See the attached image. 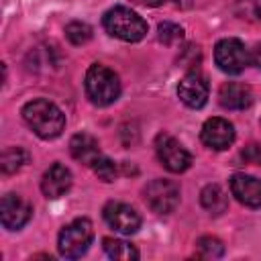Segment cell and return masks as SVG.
<instances>
[{"label": "cell", "mask_w": 261, "mask_h": 261, "mask_svg": "<svg viewBox=\"0 0 261 261\" xmlns=\"http://www.w3.org/2000/svg\"><path fill=\"white\" fill-rule=\"evenodd\" d=\"M22 118L27 126L41 139H57L65 128V114L57 104L47 98H35L22 106Z\"/></svg>", "instance_id": "obj_1"}, {"label": "cell", "mask_w": 261, "mask_h": 261, "mask_svg": "<svg viewBox=\"0 0 261 261\" xmlns=\"http://www.w3.org/2000/svg\"><path fill=\"white\" fill-rule=\"evenodd\" d=\"M102 27L110 37L120 39L124 43L141 41L149 29L141 14H137L135 10H130L128 6H122V4H116L104 12Z\"/></svg>", "instance_id": "obj_2"}, {"label": "cell", "mask_w": 261, "mask_h": 261, "mask_svg": "<svg viewBox=\"0 0 261 261\" xmlns=\"http://www.w3.org/2000/svg\"><path fill=\"white\" fill-rule=\"evenodd\" d=\"M84 88H86V96L94 106H110L118 100L120 96V80L118 75L102 65V63H92L86 71V80H84Z\"/></svg>", "instance_id": "obj_3"}, {"label": "cell", "mask_w": 261, "mask_h": 261, "mask_svg": "<svg viewBox=\"0 0 261 261\" xmlns=\"http://www.w3.org/2000/svg\"><path fill=\"white\" fill-rule=\"evenodd\" d=\"M94 241V226L88 218H75L69 224H65L57 237V249L59 255L65 259H77L82 257Z\"/></svg>", "instance_id": "obj_4"}, {"label": "cell", "mask_w": 261, "mask_h": 261, "mask_svg": "<svg viewBox=\"0 0 261 261\" xmlns=\"http://www.w3.org/2000/svg\"><path fill=\"white\" fill-rule=\"evenodd\" d=\"M143 200L155 214H171L179 204V186L165 177L151 179L143 188Z\"/></svg>", "instance_id": "obj_5"}, {"label": "cell", "mask_w": 261, "mask_h": 261, "mask_svg": "<svg viewBox=\"0 0 261 261\" xmlns=\"http://www.w3.org/2000/svg\"><path fill=\"white\" fill-rule=\"evenodd\" d=\"M214 61L220 71H224L228 75H239L249 65L251 55L241 39L226 37L214 45Z\"/></svg>", "instance_id": "obj_6"}, {"label": "cell", "mask_w": 261, "mask_h": 261, "mask_svg": "<svg viewBox=\"0 0 261 261\" xmlns=\"http://www.w3.org/2000/svg\"><path fill=\"white\" fill-rule=\"evenodd\" d=\"M155 153H157L159 163L171 173H181L192 165V155L184 149V145L175 137H171L167 133H159L157 135Z\"/></svg>", "instance_id": "obj_7"}, {"label": "cell", "mask_w": 261, "mask_h": 261, "mask_svg": "<svg viewBox=\"0 0 261 261\" xmlns=\"http://www.w3.org/2000/svg\"><path fill=\"white\" fill-rule=\"evenodd\" d=\"M102 216L106 220V224L110 228H114L120 234H135L141 228V214L124 202H106V206L102 208Z\"/></svg>", "instance_id": "obj_8"}, {"label": "cell", "mask_w": 261, "mask_h": 261, "mask_svg": "<svg viewBox=\"0 0 261 261\" xmlns=\"http://www.w3.org/2000/svg\"><path fill=\"white\" fill-rule=\"evenodd\" d=\"M208 94H210L208 80L196 69L188 71L177 84V98L188 108H194V110L204 108L206 102H208Z\"/></svg>", "instance_id": "obj_9"}, {"label": "cell", "mask_w": 261, "mask_h": 261, "mask_svg": "<svg viewBox=\"0 0 261 261\" xmlns=\"http://www.w3.org/2000/svg\"><path fill=\"white\" fill-rule=\"evenodd\" d=\"M33 216V206L18 194H4L0 200V222L6 230L22 228Z\"/></svg>", "instance_id": "obj_10"}, {"label": "cell", "mask_w": 261, "mask_h": 261, "mask_svg": "<svg viewBox=\"0 0 261 261\" xmlns=\"http://www.w3.org/2000/svg\"><path fill=\"white\" fill-rule=\"evenodd\" d=\"M200 139L208 149L214 151H224L234 143V126L226 118L212 116L202 124Z\"/></svg>", "instance_id": "obj_11"}, {"label": "cell", "mask_w": 261, "mask_h": 261, "mask_svg": "<svg viewBox=\"0 0 261 261\" xmlns=\"http://www.w3.org/2000/svg\"><path fill=\"white\" fill-rule=\"evenodd\" d=\"M71 181H73L71 171L63 163H53L41 177V192L45 198L57 200L63 194H67V190L71 188Z\"/></svg>", "instance_id": "obj_12"}, {"label": "cell", "mask_w": 261, "mask_h": 261, "mask_svg": "<svg viewBox=\"0 0 261 261\" xmlns=\"http://www.w3.org/2000/svg\"><path fill=\"white\" fill-rule=\"evenodd\" d=\"M230 194L247 208H261V179L249 173H234L230 177Z\"/></svg>", "instance_id": "obj_13"}, {"label": "cell", "mask_w": 261, "mask_h": 261, "mask_svg": "<svg viewBox=\"0 0 261 261\" xmlns=\"http://www.w3.org/2000/svg\"><path fill=\"white\" fill-rule=\"evenodd\" d=\"M218 102L228 110H245L253 104V92L243 82H224L218 90Z\"/></svg>", "instance_id": "obj_14"}, {"label": "cell", "mask_w": 261, "mask_h": 261, "mask_svg": "<svg viewBox=\"0 0 261 261\" xmlns=\"http://www.w3.org/2000/svg\"><path fill=\"white\" fill-rule=\"evenodd\" d=\"M69 153L75 161L84 163V165H92L96 157H100V145H98V139L92 137L90 133H77L71 137L69 141Z\"/></svg>", "instance_id": "obj_15"}, {"label": "cell", "mask_w": 261, "mask_h": 261, "mask_svg": "<svg viewBox=\"0 0 261 261\" xmlns=\"http://www.w3.org/2000/svg\"><path fill=\"white\" fill-rule=\"evenodd\" d=\"M59 51L53 45H39L27 55V65L33 71H49L51 67H59Z\"/></svg>", "instance_id": "obj_16"}, {"label": "cell", "mask_w": 261, "mask_h": 261, "mask_svg": "<svg viewBox=\"0 0 261 261\" xmlns=\"http://www.w3.org/2000/svg\"><path fill=\"white\" fill-rule=\"evenodd\" d=\"M200 204L212 216H220L228 208V196H226V192L218 184H208L200 192Z\"/></svg>", "instance_id": "obj_17"}, {"label": "cell", "mask_w": 261, "mask_h": 261, "mask_svg": "<svg viewBox=\"0 0 261 261\" xmlns=\"http://www.w3.org/2000/svg\"><path fill=\"white\" fill-rule=\"evenodd\" d=\"M102 249L110 259H122V261H135L139 259V251L133 243L122 241V239H112L106 237L102 239Z\"/></svg>", "instance_id": "obj_18"}, {"label": "cell", "mask_w": 261, "mask_h": 261, "mask_svg": "<svg viewBox=\"0 0 261 261\" xmlns=\"http://www.w3.org/2000/svg\"><path fill=\"white\" fill-rule=\"evenodd\" d=\"M27 163H29V153H27L22 147H6V149L2 151V157H0L2 173H6V175L16 173V171H20Z\"/></svg>", "instance_id": "obj_19"}, {"label": "cell", "mask_w": 261, "mask_h": 261, "mask_svg": "<svg viewBox=\"0 0 261 261\" xmlns=\"http://www.w3.org/2000/svg\"><path fill=\"white\" fill-rule=\"evenodd\" d=\"M94 31L88 22H82V20H71L65 24V37L71 45H86L90 39H92Z\"/></svg>", "instance_id": "obj_20"}, {"label": "cell", "mask_w": 261, "mask_h": 261, "mask_svg": "<svg viewBox=\"0 0 261 261\" xmlns=\"http://www.w3.org/2000/svg\"><path fill=\"white\" fill-rule=\"evenodd\" d=\"M196 249H198V255L200 257H206V259H218L224 255V243L216 237H200L196 241Z\"/></svg>", "instance_id": "obj_21"}, {"label": "cell", "mask_w": 261, "mask_h": 261, "mask_svg": "<svg viewBox=\"0 0 261 261\" xmlns=\"http://www.w3.org/2000/svg\"><path fill=\"white\" fill-rule=\"evenodd\" d=\"M234 12L239 18L249 22H261V0H237Z\"/></svg>", "instance_id": "obj_22"}, {"label": "cell", "mask_w": 261, "mask_h": 261, "mask_svg": "<svg viewBox=\"0 0 261 261\" xmlns=\"http://www.w3.org/2000/svg\"><path fill=\"white\" fill-rule=\"evenodd\" d=\"M157 37L163 45H177L184 41V29L175 22H169V20H163L159 22L157 27Z\"/></svg>", "instance_id": "obj_23"}, {"label": "cell", "mask_w": 261, "mask_h": 261, "mask_svg": "<svg viewBox=\"0 0 261 261\" xmlns=\"http://www.w3.org/2000/svg\"><path fill=\"white\" fill-rule=\"evenodd\" d=\"M90 167H92V171L98 175V179H102V181H106V184L114 181L116 175H118V171H116V163H114L112 159L104 157V155L96 157L94 163H92Z\"/></svg>", "instance_id": "obj_24"}, {"label": "cell", "mask_w": 261, "mask_h": 261, "mask_svg": "<svg viewBox=\"0 0 261 261\" xmlns=\"http://www.w3.org/2000/svg\"><path fill=\"white\" fill-rule=\"evenodd\" d=\"M241 159L245 163H251V165H261V145H257V143L247 145L241 151Z\"/></svg>", "instance_id": "obj_25"}, {"label": "cell", "mask_w": 261, "mask_h": 261, "mask_svg": "<svg viewBox=\"0 0 261 261\" xmlns=\"http://www.w3.org/2000/svg\"><path fill=\"white\" fill-rule=\"evenodd\" d=\"M251 61H253V65H257V67L261 69V43L253 49V53H251Z\"/></svg>", "instance_id": "obj_26"}, {"label": "cell", "mask_w": 261, "mask_h": 261, "mask_svg": "<svg viewBox=\"0 0 261 261\" xmlns=\"http://www.w3.org/2000/svg\"><path fill=\"white\" fill-rule=\"evenodd\" d=\"M133 2L143 4V6H161V4L167 2V0H133Z\"/></svg>", "instance_id": "obj_27"}, {"label": "cell", "mask_w": 261, "mask_h": 261, "mask_svg": "<svg viewBox=\"0 0 261 261\" xmlns=\"http://www.w3.org/2000/svg\"><path fill=\"white\" fill-rule=\"evenodd\" d=\"M175 4H177L179 8H188V6L192 4V0H175Z\"/></svg>", "instance_id": "obj_28"}]
</instances>
